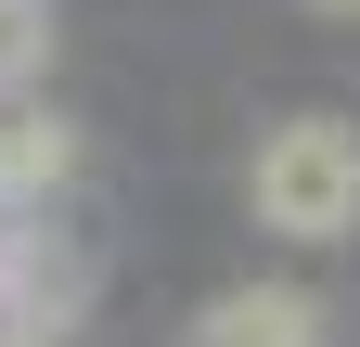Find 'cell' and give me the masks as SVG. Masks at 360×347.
I'll return each instance as SVG.
<instances>
[{
	"label": "cell",
	"instance_id": "6da1fadb",
	"mask_svg": "<svg viewBox=\"0 0 360 347\" xmlns=\"http://www.w3.org/2000/svg\"><path fill=\"white\" fill-rule=\"evenodd\" d=\"M245 193H257V219L283 232V244H347L360 232V129L347 116H283L257 142Z\"/></svg>",
	"mask_w": 360,
	"mask_h": 347
},
{
	"label": "cell",
	"instance_id": "7a4b0ae2",
	"mask_svg": "<svg viewBox=\"0 0 360 347\" xmlns=\"http://www.w3.org/2000/svg\"><path fill=\"white\" fill-rule=\"evenodd\" d=\"M180 347H335V309L309 283H232L219 309H193Z\"/></svg>",
	"mask_w": 360,
	"mask_h": 347
},
{
	"label": "cell",
	"instance_id": "3957f363",
	"mask_svg": "<svg viewBox=\"0 0 360 347\" xmlns=\"http://www.w3.org/2000/svg\"><path fill=\"white\" fill-rule=\"evenodd\" d=\"M65 181H77V129L65 116H0V219H26Z\"/></svg>",
	"mask_w": 360,
	"mask_h": 347
},
{
	"label": "cell",
	"instance_id": "277c9868",
	"mask_svg": "<svg viewBox=\"0 0 360 347\" xmlns=\"http://www.w3.org/2000/svg\"><path fill=\"white\" fill-rule=\"evenodd\" d=\"M39 52H52V13H39V0H0V91L39 77Z\"/></svg>",
	"mask_w": 360,
	"mask_h": 347
},
{
	"label": "cell",
	"instance_id": "5b68a950",
	"mask_svg": "<svg viewBox=\"0 0 360 347\" xmlns=\"http://www.w3.org/2000/svg\"><path fill=\"white\" fill-rule=\"evenodd\" d=\"M309 13H360V0H309Z\"/></svg>",
	"mask_w": 360,
	"mask_h": 347
}]
</instances>
